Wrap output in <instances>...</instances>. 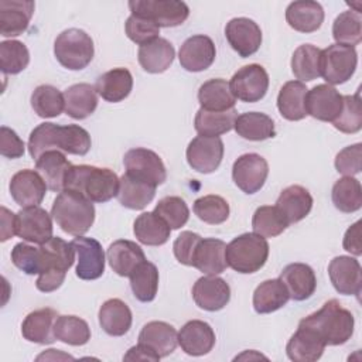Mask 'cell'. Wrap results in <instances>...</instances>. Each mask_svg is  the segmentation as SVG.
Wrapping results in <instances>:
<instances>
[{
  "mask_svg": "<svg viewBox=\"0 0 362 362\" xmlns=\"http://www.w3.org/2000/svg\"><path fill=\"white\" fill-rule=\"evenodd\" d=\"M269 164L266 158L256 153H246L236 158L232 167V178L245 194L257 192L266 182Z\"/></svg>",
  "mask_w": 362,
  "mask_h": 362,
  "instance_id": "obj_11",
  "label": "cell"
},
{
  "mask_svg": "<svg viewBox=\"0 0 362 362\" xmlns=\"http://www.w3.org/2000/svg\"><path fill=\"white\" fill-rule=\"evenodd\" d=\"M52 215L44 208L28 206L17 212V235L27 242L42 245L52 238Z\"/></svg>",
  "mask_w": 362,
  "mask_h": 362,
  "instance_id": "obj_14",
  "label": "cell"
},
{
  "mask_svg": "<svg viewBox=\"0 0 362 362\" xmlns=\"http://www.w3.org/2000/svg\"><path fill=\"white\" fill-rule=\"evenodd\" d=\"M139 344L147 345L160 358H164L175 351L178 345V332L168 322L150 321L141 328L139 334Z\"/></svg>",
  "mask_w": 362,
  "mask_h": 362,
  "instance_id": "obj_25",
  "label": "cell"
},
{
  "mask_svg": "<svg viewBox=\"0 0 362 362\" xmlns=\"http://www.w3.org/2000/svg\"><path fill=\"white\" fill-rule=\"evenodd\" d=\"M307 86L300 81L286 82L277 95V109L280 115L291 122L301 120L307 116L305 95Z\"/></svg>",
  "mask_w": 362,
  "mask_h": 362,
  "instance_id": "obj_38",
  "label": "cell"
},
{
  "mask_svg": "<svg viewBox=\"0 0 362 362\" xmlns=\"http://www.w3.org/2000/svg\"><path fill=\"white\" fill-rule=\"evenodd\" d=\"M65 113L72 119L82 120L90 116L98 106V95L90 83H75L64 92Z\"/></svg>",
  "mask_w": 362,
  "mask_h": 362,
  "instance_id": "obj_37",
  "label": "cell"
},
{
  "mask_svg": "<svg viewBox=\"0 0 362 362\" xmlns=\"http://www.w3.org/2000/svg\"><path fill=\"white\" fill-rule=\"evenodd\" d=\"M11 260L25 274H41L44 270V259L41 247H35L20 242L11 250Z\"/></svg>",
  "mask_w": 362,
  "mask_h": 362,
  "instance_id": "obj_55",
  "label": "cell"
},
{
  "mask_svg": "<svg viewBox=\"0 0 362 362\" xmlns=\"http://www.w3.org/2000/svg\"><path fill=\"white\" fill-rule=\"evenodd\" d=\"M126 35L136 44L144 45L158 38L160 27L150 18L132 14L124 23Z\"/></svg>",
  "mask_w": 362,
  "mask_h": 362,
  "instance_id": "obj_56",
  "label": "cell"
},
{
  "mask_svg": "<svg viewBox=\"0 0 362 362\" xmlns=\"http://www.w3.org/2000/svg\"><path fill=\"white\" fill-rule=\"evenodd\" d=\"M216 49L214 41L208 35H192L187 38L178 52L181 66L189 72H201L208 69L215 61Z\"/></svg>",
  "mask_w": 362,
  "mask_h": 362,
  "instance_id": "obj_19",
  "label": "cell"
},
{
  "mask_svg": "<svg viewBox=\"0 0 362 362\" xmlns=\"http://www.w3.org/2000/svg\"><path fill=\"white\" fill-rule=\"evenodd\" d=\"M55 338L74 346L85 345L90 339L88 322L76 315H58L54 325Z\"/></svg>",
  "mask_w": 362,
  "mask_h": 362,
  "instance_id": "obj_47",
  "label": "cell"
},
{
  "mask_svg": "<svg viewBox=\"0 0 362 362\" xmlns=\"http://www.w3.org/2000/svg\"><path fill=\"white\" fill-rule=\"evenodd\" d=\"M34 1L31 0H1L0 1V34L3 37H16L23 34L34 14Z\"/></svg>",
  "mask_w": 362,
  "mask_h": 362,
  "instance_id": "obj_22",
  "label": "cell"
},
{
  "mask_svg": "<svg viewBox=\"0 0 362 362\" xmlns=\"http://www.w3.org/2000/svg\"><path fill=\"white\" fill-rule=\"evenodd\" d=\"M134 297L141 303H150L156 298L158 290V270L154 263L144 260L129 276Z\"/></svg>",
  "mask_w": 362,
  "mask_h": 362,
  "instance_id": "obj_45",
  "label": "cell"
},
{
  "mask_svg": "<svg viewBox=\"0 0 362 362\" xmlns=\"http://www.w3.org/2000/svg\"><path fill=\"white\" fill-rule=\"evenodd\" d=\"M124 361H158L160 356L147 345L137 344L136 346H132L126 355L123 356Z\"/></svg>",
  "mask_w": 362,
  "mask_h": 362,
  "instance_id": "obj_62",
  "label": "cell"
},
{
  "mask_svg": "<svg viewBox=\"0 0 362 362\" xmlns=\"http://www.w3.org/2000/svg\"><path fill=\"white\" fill-rule=\"evenodd\" d=\"M25 144L24 141L18 137V134L7 127L1 126L0 129V153L1 156L7 158H18L24 154Z\"/></svg>",
  "mask_w": 362,
  "mask_h": 362,
  "instance_id": "obj_59",
  "label": "cell"
},
{
  "mask_svg": "<svg viewBox=\"0 0 362 362\" xmlns=\"http://www.w3.org/2000/svg\"><path fill=\"white\" fill-rule=\"evenodd\" d=\"M57 318V311L48 307L30 313L21 324V334L24 339L41 345L52 344L57 339L54 334Z\"/></svg>",
  "mask_w": 362,
  "mask_h": 362,
  "instance_id": "obj_26",
  "label": "cell"
},
{
  "mask_svg": "<svg viewBox=\"0 0 362 362\" xmlns=\"http://www.w3.org/2000/svg\"><path fill=\"white\" fill-rule=\"evenodd\" d=\"M322 339L305 327L297 328L287 342L286 352L288 359L294 362H314L321 358L325 349Z\"/></svg>",
  "mask_w": 362,
  "mask_h": 362,
  "instance_id": "obj_29",
  "label": "cell"
},
{
  "mask_svg": "<svg viewBox=\"0 0 362 362\" xmlns=\"http://www.w3.org/2000/svg\"><path fill=\"white\" fill-rule=\"evenodd\" d=\"M225 250L226 243L221 239H201L194 252L192 266L205 274H219L228 267Z\"/></svg>",
  "mask_w": 362,
  "mask_h": 362,
  "instance_id": "obj_27",
  "label": "cell"
},
{
  "mask_svg": "<svg viewBox=\"0 0 362 362\" xmlns=\"http://www.w3.org/2000/svg\"><path fill=\"white\" fill-rule=\"evenodd\" d=\"M133 232L140 243L147 246H160L168 240L171 228L153 211L143 212L136 218Z\"/></svg>",
  "mask_w": 362,
  "mask_h": 362,
  "instance_id": "obj_40",
  "label": "cell"
},
{
  "mask_svg": "<svg viewBox=\"0 0 362 362\" xmlns=\"http://www.w3.org/2000/svg\"><path fill=\"white\" fill-rule=\"evenodd\" d=\"M298 325L315 332L325 345H342L351 339L355 320L349 310L332 298L324 303L318 311L304 317Z\"/></svg>",
  "mask_w": 362,
  "mask_h": 362,
  "instance_id": "obj_2",
  "label": "cell"
},
{
  "mask_svg": "<svg viewBox=\"0 0 362 362\" xmlns=\"http://www.w3.org/2000/svg\"><path fill=\"white\" fill-rule=\"evenodd\" d=\"M31 106L40 117H57L65 110L64 93L52 85H40L31 95Z\"/></svg>",
  "mask_w": 362,
  "mask_h": 362,
  "instance_id": "obj_48",
  "label": "cell"
},
{
  "mask_svg": "<svg viewBox=\"0 0 362 362\" xmlns=\"http://www.w3.org/2000/svg\"><path fill=\"white\" fill-rule=\"evenodd\" d=\"M342 95L328 83H321L307 90L305 112L321 122H334L342 109Z\"/></svg>",
  "mask_w": 362,
  "mask_h": 362,
  "instance_id": "obj_13",
  "label": "cell"
},
{
  "mask_svg": "<svg viewBox=\"0 0 362 362\" xmlns=\"http://www.w3.org/2000/svg\"><path fill=\"white\" fill-rule=\"evenodd\" d=\"M356 64L358 54L355 47L331 44L321 49V76L328 85H339L351 79Z\"/></svg>",
  "mask_w": 362,
  "mask_h": 362,
  "instance_id": "obj_7",
  "label": "cell"
},
{
  "mask_svg": "<svg viewBox=\"0 0 362 362\" xmlns=\"http://www.w3.org/2000/svg\"><path fill=\"white\" fill-rule=\"evenodd\" d=\"M78 263L76 276L81 280H96L105 272V252L102 245L93 238L76 236L72 242Z\"/></svg>",
  "mask_w": 362,
  "mask_h": 362,
  "instance_id": "obj_16",
  "label": "cell"
},
{
  "mask_svg": "<svg viewBox=\"0 0 362 362\" xmlns=\"http://www.w3.org/2000/svg\"><path fill=\"white\" fill-rule=\"evenodd\" d=\"M201 239L202 238L198 233H194L191 230L181 232L173 245L175 259L185 266H192L194 252Z\"/></svg>",
  "mask_w": 362,
  "mask_h": 362,
  "instance_id": "obj_58",
  "label": "cell"
},
{
  "mask_svg": "<svg viewBox=\"0 0 362 362\" xmlns=\"http://www.w3.org/2000/svg\"><path fill=\"white\" fill-rule=\"evenodd\" d=\"M192 298L202 310L219 311L230 300V287L223 279L216 277V274H208L194 283Z\"/></svg>",
  "mask_w": 362,
  "mask_h": 362,
  "instance_id": "obj_20",
  "label": "cell"
},
{
  "mask_svg": "<svg viewBox=\"0 0 362 362\" xmlns=\"http://www.w3.org/2000/svg\"><path fill=\"white\" fill-rule=\"evenodd\" d=\"M194 214L205 223L219 225L229 216V205L219 195H204L194 202Z\"/></svg>",
  "mask_w": 362,
  "mask_h": 362,
  "instance_id": "obj_53",
  "label": "cell"
},
{
  "mask_svg": "<svg viewBox=\"0 0 362 362\" xmlns=\"http://www.w3.org/2000/svg\"><path fill=\"white\" fill-rule=\"evenodd\" d=\"M123 164L129 175L156 187L167 180L165 165L160 156L153 150L143 147L130 148L123 157Z\"/></svg>",
  "mask_w": 362,
  "mask_h": 362,
  "instance_id": "obj_9",
  "label": "cell"
},
{
  "mask_svg": "<svg viewBox=\"0 0 362 362\" xmlns=\"http://www.w3.org/2000/svg\"><path fill=\"white\" fill-rule=\"evenodd\" d=\"M332 202L337 209L345 214L355 212L362 206V188L361 182L354 177L339 178L331 192Z\"/></svg>",
  "mask_w": 362,
  "mask_h": 362,
  "instance_id": "obj_46",
  "label": "cell"
},
{
  "mask_svg": "<svg viewBox=\"0 0 362 362\" xmlns=\"http://www.w3.org/2000/svg\"><path fill=\"white\" fill-rule=\"evenodd\" d=\"M72 164L59 150H48L35 160V170L45 181L48 189L54 192L64 191L65 177Z\"/></svg>",
  "mask_w": 362,
  "mask_h": 362,
  "instance_id": "obj_30",
  "label": "cell"
},
{
  "mask_svg": "<svg viewBox=\"0 0 362 362\" xmlns=\"http://www.w3.org/2000/svg\"><path fill=\"white\" fill-rule=\"evenodd\" d=\"M225 37L229 45L242 57L247 58L257 52L262 44V30L250 18L235 17L225 27Z\"/></svg>",
  "mask_w": 362,
  "mask_h": 362,
  "instance_id": "obj_15",
  "label": "cell"
},
{
  "mask_svg": "<svg viewBox=\"0 0 362 362\" xmlns=\"http://www.w3.org/2000/svg\"><path fill=\"white\" fill-rule=\"evenodd\" d=\"M17 235V214H13L6 206H1V229L0 240L6 242L7 239Z\"/></svg>",
  "mask_w": 362,
  "mask_h": 362,
  "instance_id": "obj_61",
  "label": "cell"
},
{
  "mask_svg": "<svg viewBox=\"0 0 362 362\" xmlns=\"http://www.w3.org/2000/svg\"><path fill=\"white\" fill-rule=\"evenodd\" d=\"M154 212L165 221L171 229H180L188 222L189 209L181 197H164L158 201Z\"/></svg>",
  "mask_w": 362,
  "mask_h": 362,
  "instance_id": "obj_54",
  "label": "cell"
},
{
  "mask_svg": "<svg viewBox=\"0 0 362 362\" xmlns=\"http://www.w3.org/2000/svg\"><path fill=\"white\" fill-rule=\"evenodd\" d=\"M93 41L79 28H68L58 34L54 42V54L58 62L71 71L86 68L93 58Z\"/></svg>",
  "mask_w": 362,
  "mask_h": 362,
  "instance_id": "obj_6",
  "label": "cell"
},
{
  "mask_svg": "<svg viewBox=\"0 0 362 362\" xmlns=\"http://www.w3.org/2000/svg\"><path fill=\"white\" fill-rule=\"evenodd\" d=\"M332 37L337 44L355 47L362 40V20L361 13L354 10L342 11L332 24Z\"/></svg>",
  "mask_w": 362,
  "mask_h": 362,
  "instance_id": "obj_49",
  "label": "cell"
},
{
  "mask_svg": "<svg viewBox=\"0 0 362 362\" xmlns=\"http://www.w3.org/2000/svg\"><path fill=\"white\" fill-rule=\"evenodd\" d=\"M51 215L57 225L68 235L82 236L95 221V206L83 195L64 189L54 199Z\"/></svg>",
  "mask_w": 362,
  "mask_h": 362,
  "instance_id": "obj_4",
  "label": "cell"
},
{
  "mask_svg": "<svg viewBox=\"0 0 362 362\" xmlns=\"http://www.w3.org/2000/svg\"><path fill=\"white\" fill-rule=\"evenodd\" d=\"M276 208L286 218L287 223L291 225L300 222L310 214L313 208V197L304 187L290 185L280 192L276 201Z\"/></svg>",
  "mask_w": 362,
  "mask_h": 362,
  "instance_id": "obj_28",
  "label": "cell"
},
{
  "mask_svg": "<svg viewBox=\"0 0 362 362\" xmlns=\"http://www.w3.org/2000/svg\"><path fill=\"white\" fill-rule=\"evenodd\" d=\"M226 263L235 272L250 274L260 270L269 257V243L257 233H242L226 245Z\"/></svg>",
  "mask_w": 362,
  "mask_h": 362,
  "instance_id": "obj_5",
  "label": "cell"
},
{
  "mask_svg": "<svg viewBox=\"0 0 362 362\" xmlns=\"http://www.w3.org/2000/svg\"><path fill=\"white\" fill-rule=\"evenodd\" d=\"M215 339L212 327L201 320H191L185 322L178 332V345L191 356L209 354L215 345Z\"/></svg>",
  "mask_w": 362,
  "mask_h": 362,
  "instance_id": "obj_21",
  "label": "cell"
},
{
  "mask_svg": "<svg viewBox=\"0 0 362 362\" xmlns=\"http://www.w3.org/2000/svg\"><path fill=\"white\" fill-rule=\"evenodd\" d=\"M236 117L238 112L235 107L225 112H209L201 107L195 115L194 127L201 136L218 137L233 129Z\"/></svg>",
  "mask_w": 362,
  "mask_h": 362,
  "instance_id": "obj_43",
  "label": "cell"
},
{
  "mask_svg": "<svg viewBox=\"0 0 362 362\" xmlns=\"http://www.w3.org/2000/svg\"><path fill=\"white\" fill-rule=\"evenodd\" d=\"M156 185L134 178L124 173L119 178V202L129 209H143L146 208L156 195Z\"/></svg>",
  "mask_w": 362,
  "mask_h": 362,
  "instance_id": "obj_35",
  "label": "cell"
},
{
  "mask_svg": "<svg viewBox=\"0 0 362 362\" xmlns=\"http://www.w3.org/2000/svg\"><path fill=\"white\" fill-rule=\"evenodd\" d=\"M335 168L345 177H354L362 168V144L356 143L342 148L335 157Z\"/></svg>",
  "mask_w": 362,
  "mask_h": 362,
  "instance_id": "obj_57",
  "label": "cell"
},
{
  "mask_svg": "<svg viewBox=\"0 0 362 362\" xmlns=\"http://www.w3.org/2000/svg\"><path fill=\"white\" fill-rule=\"evenodd\" d=\"M279 279L284 283L290 298L296 301H304L310 298L317 287L315 273L305 263L287 264L280 273Z\"/></svg>",
  "mask_w": 362,
  "mask_h": 362,
  "instance_id": "obj_23",
  "label": "cell"
},
{
  "mask_svg": "<svg viewBox=\"0 0 362 362\" xmlns=\"http://www.w3.org/2000/svg\"><path fill=\"white\" fill-rule=\"evenodd\" d=\"M229 86L236 99L247 103L259 102L269 89V75L262 65L249 64L233 74Z\"/></svg>",
  "mask_w": 362,
  "mask_h": 362,
  "instance_id": "obj_10",
  "label": "cell"
},
{
  "mask_svg": "<svg viewBox=\"0 0 362 362\" xmlns=\"http://www.w3.org/2000/svg\"><path fill=\"white\" fill-rule=\"evenodd\" d=\"M44 259V270L48 272H61L66 273L75 260V247L71 242H65L61 238H51L45 243L40 245ZM41 273V274H42Z\"/></svg>",
  "mask_w": 362,
  "mask_h": 362,
  "instance_id": "obj_42",
  "label": "cell"
},
{
  "mask_svg": "<svg viewBox=\"0 0 362 362\" xmlns=\"http://www.w3.org/2000/svg\"><path fill=\"white\" fill-rule=\"evenodd\" d=\"M342 246L346 252L361 256L362 255V242H361V221H356L354 225H351L345 235H344V242Z\"/></svg>",
  "mask_w": 362,
  "mask_h": 362,
  "instance_id": "obj_60",
  "label": "cell"
},
{
  "mask_svg": "<svg viewBox=\"0 0 362 362\" xmlns=\"http://www.w3.org/2000/svg\"><path fill=\"white\" fill-rule=\"evenodd\" d=\"M321 49L313 44L300 45L291 57V71L300 82L321 76Z\"/></svg>",
  "mask_w": 362,
  "mask_h": 362,
  "instance_id": "obj_44",
  "label": "cell"
},
{
  "mask_svg": "<svg viewBox=\"0 0 362 362\" xmlns=\"http://www.w3.org/2000/svg\"><path fill=\"white\" fill-rule=\"evenodd\" d=\"M132 14L153 20L158 27L181 25L189 16V8L178 0H130Z\"/></svg>",
  "mask_w": 362,
  "mask_h": 362,
  "instance_id": "obj_8",
  "label": "cell"
},
{
  "mask_svg": "<svg viewBox=\"0 0 362 362\" xmlns=\"http://www.w3.org/2000/svg\"><path fill=\"white\" fill-rule=\"evenodd\" d=\"M187 161L198 173H214L223 158V141L221 137L197 136L187 147Z\"/></svg>",
  "mask_w": 362,
  "mask_h": 362,
  "instance_id": "obj_12",
  "label": "cell"
},
{
  "mask_svg": "<svg viewBox=\"0 0 362 362\" xmlns=\"http://www.w3.org/2000/svg\"><path fill=\"white\" fill-rule=\"evenodd\" d=\"M288 25L300 33H314L324 21V10L320 3L311 0L293 1L286 8Z\"/></svg>",
  "mask_w": 362,
  "mask_h": 362,
  "instance_id": "obj_31",
  "label": "cell"
},
{
  "mask_svg": "<svg viewBox=\"0 0 362 362\" xmlns=\"http://www.w3.org/2000/svg\"><path fill=\"white\" fill-rule=\"evenodd\" d=\"M89 133L78 124L59 126L55 123L38 124L28 137V153L37 160L48 150H61L68 154L85 156L90 148Z\"/></svg>",
  "mask_w": 362,
  "mask_h": 362,
  "instance_id": "obj_1",
  "label": "cell"
},
{
  "mask_svg": "<svg viewBox=\"0 0 362 362\" xmlns=\"http://www.w3.org/2000/svg\"><path fill=\"white\" fill-rule=\"evenodd\" d=\"M30 62L28 48L17 40L0 42V68L6 75L20 74Z\"/></svg>",
  "mask_w": 362,
  "mask_h": 362,
  "instance_id": "obj_51",
  "label": "cell"
},
{
  "mask_svg": "<svg viewBox=\"0 0 362 362\" xmlns=\"http://www.w3.org/2000/svg\"><path fill=\"white\" fill-rule=\"evenodd\" d=\"M10 194L21 208L38 206L47 192V184L38 171L25 168L16 173L10 180Z\"/></svg>",
  "mask_w": 362,
  "mask_h": 362,
  "instance_id": "obj_17",
  "label": "cell"
},
{
  "mask_svg": "<svg viewBox=\"0 0 362 362\" xmlns=\"http://www.w3.org/2000/svg\"><path fill=\"white\" fill-rule=\"evenodd\" d=\"M198 102L202 109L209 112H225L235 106L229 82L222 78H214L204 82L198 89Z\"/></svg>",
  "mask_w": 362,
  "mask_h": 362,
  "instance_id": "obj_36",
  "label": "cell"
},
{
  "mask_svg": "<svg viewBox=\"0 0 362 362\" xmlns=\"http://www.w3.org/2000/svg\"><path fill=\"white\" fill-rule=\"evenodd\" d=\"M288 223L281 212L272 205L259 206L252 218L253 232L263 238H274L287 229Z\"/></svg>",
  "mask_w": 362,
  "mask_h": 362,
  "instance_id": "obj_50",
  "label": "cell"
},
{
  "mask_svg": "<svg viewBox=\"0 0 362 362\" xmlns=\"http://www.w3.org/2000/svg\"><path fill=\"white\" fill-rule=\"evenodd\" d=\"M290 300V294L280 279H270L260 283L253 293V308L257 314L277 311Z\"/></svg>",
  "mask_w": 362,
  "mask_h": 362,
  "instance_id": "obj_39",
  "label": "cell"
},
{
  "mask_svg": "<svg viewBox=\"0 0 362 362\" xmlns=\"http://www.w3.org/2000/svg\"><path fill=\"white\" fill-rule=\"evenodd\" d=\"M64 189L78 192L92 202H107L117 195L119 177L110 168L72 165L66 173Z\"/></svg>",
  "mask_w": 362,
  "mask_h": 362,
  "instance_id": "obj_3",
  "label": "cell"
},
{
  "mask_svg": "<svg viewBox=\"0 0 362 362\" xmlns=\"http://www.w3.org/2000/svg\"><path fill=\"white\" fill-rule=\"evenodd\" d=\"M342 109L332 126L346 134L358 133L362 129V106L359 92L355 95L342 96Z\"/></svg>",
  "mask_w": 362,
  "mask_h": 362,
  "instance_id": "obj_52",
  "label": "cell"
},
{
  "mask_svg": "<svg viewBox=\"0 0 362 362\" xmlns=\"http://www.w3.org/2000/svg\"><path fill=\"white\" fill-rule=\"evenodd\" d=\"M175 57L173 44L165 38H156L151 42L140 45L137 58L146 72L161 74L170 68Z\"/></svg>",
  "mask_w": 362,
  "mask_h": 362,
  "instance_id": "obj_32",
  "label": "cell"
},
{
  "mask_svg": "<svg viewBox=\"0 0 362 362\" xmlns=\"http://www.w3.org/2000/svg\"><path fill=\"white\" fill-rule=\"evenodd\" d=\"M233 127L238 136L252 141H260L276 136L273 119L260 112H246L239 115Z\"/></svg>",
  "mask_w": 362,
  "mask_h": 362,
  "instance_id": "obj_41",
  "label": "cell"
},
{
  "mask_svg": "<svg viewBox=\"0 0 362 362\" xmlns=\"http://www.w3.org/2000/svg\"><path fill=\"white\" fill-rule=\"evenodd\" d=\"M106 256L109 266L122 277H129L146 260L143 249L136 242L127 239L115 240L107 247Z\"/></svg>",
  "mask_w": 362,
  "mask_h": 362,
  "instance_id": "obj_24",
  "label": "cell"
},
{
  "mask_svg": "<svg viewBox=\"0 0 362 362\" xmlns=\"http://www.w3.org/2000/svg\"><path fill=\"white\" fill-rule=\"evenodd\" d=\"M133 88V76L126 68H113L102 74L96 83V93L110 103H117L126 99Z\"/></svg>",
  "mask_w": 362,
  "mask_h": 362,
  "instance_id": "obj_33",
  "label": "cell"
},
{
  "mask_svg": "<svg viewBox=\"0 0 362 362\" xmlns=\"http://www.w3.org/2000/svg\"><path fill=\"white\" fill-rule=\"evenodd\" d=\"M328 274L334 288L339 294L359 297L362 290V270L355 257H334L328 264Z\"/></svg>",
  "mask_w": 362,
  "mask_h": 362,
  "instance_id": "obj_18",
  "label": "cell"
},
{
  "mask_svg": "<svg viewBox=\"0 0 362 362\" xmlns=\"http://www.w3.org/2000/svg\"><path fill=\"white\" fill-rule=\"evenodd\" d=\"M99 324L102 329L112 337L124 335L133 321L129 305L120 298H109L99 308Z\"/></svg>",
  "mask_w": 362,
  "mask_h": 362,
  "instance_id": "obj_34",
  "label": "cell"
}]
</instances>
